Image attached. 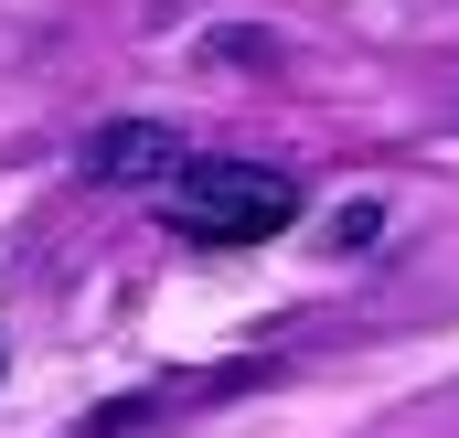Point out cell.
<instances>
[{
    "label": "cell",
    "instance_id": "obj_1",
    "mask_svg": "<svg viewBox=\"0 0 459 438\" xmlns=\"http://www.w3.org/2000/svg\"><path fill=\"white\" fill-rule=\"evenodd\" d=\"M160 215L193 246H267V235L299 224V182L267 171V161H182V182H171Z\"/></svg>",
    "mask_w": 459,
    "mask_h": 438
},
{
    "label": "cell",
    "instance_id": "obj_2",
    "mask_svg": "<svg viewBox=\"0 0 459 438\" xmlns=\"http://www.w3.org/2000/svg\"><path fill=\"white\" fill-rule=\"evenodd\" d=\"M75 161H86V182H182L193 150H182V128H160V118H108Z\"/></svg>",
    "mask_w": 459,
    "mask_h": 438
},
{
    "label": "cell",
    "instance_id": "obj_3",
    "mask_svg": "<svg viewBox=\"0 0 459 438\" xmlns=\"http://www.w3.org/2000/svg\"><path fill=\"white\" fill-rule=\"evenodd\" d=\"M374 235H385V204H374V193H363V204H342V215L321 224V246H332V257H352V246H374Z\"/></svg>",
    "mask_w": 459,
    "mask_h": 438
}]
</instances>
